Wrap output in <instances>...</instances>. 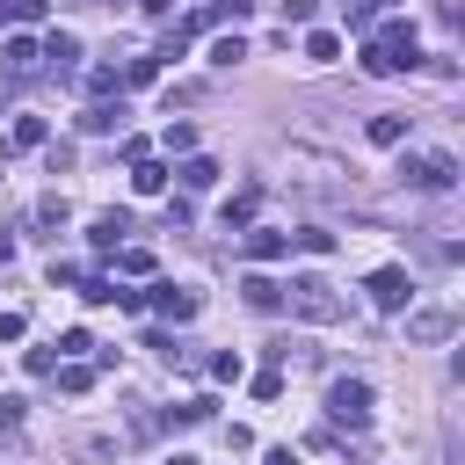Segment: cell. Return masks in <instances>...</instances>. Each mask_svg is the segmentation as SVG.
I'll return each instance as SVG.
<instances>
[{"label":"cell","instance_id":"obj_1","mask_svg":"<svg viewBox=\"0 0 465 465\" xmlns=\"http://www.w3.org/2000/svg\"><path fill=\"white\" fill-rule=\"evenodd\" d=\"M414 65H421V51H414V22L378 15V22L363 29V73H371V80H392V73H414Z\"/></svg>","mask_w":465,"mask_h":465},{"label":"cell","instance_id":"obj_2","mask_svg":"<svg viewBox=\"0 0 465 465\" xmlns=\"http://www.w3.org/2000/svg\"><path fill=\"white\" fill-rule=\"evenodd\" d=\"M283 305H291L305 327H341V320H349V298H341L320 269H298V276L283 283Z\"/></svg>","mask_w":465,"mask_h":465},{"label":"cell","instance_id":"obj_3","mask_svg":"<svg viewBox=\"0 0 465 465\" xmlns=\"http://www.w3.org/2000/svg\"><path fill=\"white\" fill-rule=\"evenodd\" d=\"M400 160H392V174L407 182V189H429V196H450L458 189V160L450 153H407V145H392Z\"/></svg>","mask_w":465,"mask_h":465},{"label":"cell","instance_id":"obj_4","mask_svg":"<svg viewBox=\"0 0 465 465\" xmlns=\"http://www.w3.org/2000/svg\"><path fill=\"white\" fill-rule=\"evenodd\" d=\"M327 421L334 429H363L371 421V385L363 378H334L327 385Z\"/></svg>","mask_w":465,"mask_h":465},{"label":"cell","instance_id":"obj_5","mask_svg":"<svg viewBox=\"0 0 465 465\" xmlns=\"http://www.w3.org/2000/svg\"><path fill=\"white\" fill-rule=\"evenodd\" d=\"M363 291H371V305H378V312H400V305H414V276H407L400 262H392V269H371V283H363Z\"/></svg>","mask_w":465,"mask_h":465},{"label":"cell","instance_id":"obj_6","mask_svg":"<svg viewBox=\"0 0 465 465\" xmlns=\"http://www.w3.org/2000/svg\"><path fill=\"white\" fill-rule=\"evenodd\" d=\"M458 334V312L450 305H414L407 312V341H450Z\"/></svg>","mask_w":465,"mask_h":465},{"label":"cell","instance_id":"obj_7","mask_svg":"<svg viewBox=\"0 0 465 465\" xmlns=\"http://www.w3.org/2000/svg\"><path fill=\"white\" fill-rule=\"evenodd\" d=\"M254 211H262V182H247V189H232V196L218 203V218H225V232H247V225H254Z\"/></svg>","mask_w":465,"mask_h":465},{"label":"cell","instance_id":"obj_8","mask_svg":"<svg viewBox=\"0 0 465 465\" xmlns=\"http://www.w3.org/2000/svg\"><path fill=\"white\" fill-rule=\"evenodd\" d=\"M240 247H247V262H283V254H291V232H276V225H247Z\"/></svg>","mask_w":465,"mask_h":465},{"label":"cell","instance_id":"obj_9","mask_svg":"<svg viewBox=\"0 0 465 465\" xmlns=\"http://www.w3.org/2000/svg\"><path fill=\"white\" fill-rule=\"evenodd\" d=\"M153 312L182 327V320H196V291H182V283H153Z\"/></svg>","mask_w":465,"mask_h":465},{"label":"cell","instance_id":"obj_10","mask_svg":"<svg viewBox=\"0 0 465 465\" xmlns=\"http://www.w3.org/2000/svg\"><path fill=\"white\" fill-rule=\"evenodd\" d=\"M240 298H247L254 312H276V305H283V283L262 276V269H247V276H240Z\"/></svg>","mask_w":465,"mask_h":465},{"label":"cell","instance_id":"obj_11","mask_svg":"<svg viewBox=\"0 0 465 465\" xmlns=\"http://www.w3.org/2000/svg\"><path fill=\"white\" fill-rule=\"evenodd\" d=\"M44 58H51V73L65 80V73L80 65V36H73V29H51V36H44Z\"/></svg>","mask_w":465,"mask_h":465},{"label":"cell","instance_id":"obj_12","mask_svg":"<svg viewBox=\"0 0 465 465\" xmlns=\"http://www.w3.org/2000/svg\"><path fill=\"white\" fill-rule=\"evenodd\" d=\"M363 138H371V145H385V153H392V145H407V116H400V109H378V116H371V124H363Z\"/></svg>","mask_w":465,"mask_h":465},{"label":"cell","instance_id":"obj_13","mask_svg":"<svg viewBox=\"0 0 465 465\" xmlns=\"http://www.w3.org/2000/svg\"><path fill=\"white\" fill-rule=\"evenodd\" d=\"M29 218H36V232H44V240H58V232H65V218H73V203L51 189V196H36V211H29Z\"/></svg>","mask_w":465,"mask_h":465},{"label":"cell","instance_id":"obj_14","mask_svg":"<svg viewBox=\"0 0 465 465\" xmlns=\"http://www.w3.org/2000/svg\"><path fill=\"white\" fill-rule=\"evenodd\" d=\"M36 58H44V51H36L29 36H7V44H0V65H7L15 80H29V73H36Z\"/></svg>","mask_w":465,"mask_h":465},{"label":"cell","instance_id":"obj_15","mask_svg":"<svg viewBox=\"0 0 465 465\" xmlns=\"http://www.w3.org/2000/svg\"><path fill=\"white\" fill-rule=\"evenodd\" d=\"M182 189H211L218 182V160H203V153H182V167H167Z\"/></svg>","mask_w":465,"mask_h":465},{"label":"cell","instance_id":"obj_16","mask_svg":"<svg viewBox=\"0 0 465 465\" xmlns=\"http://www.w3.org/2000/svg\"><path fill=\"white\" fill-rule=\"evenodd\" d=\"M116 124H124V94H116V102H87V109H80V131H94V138H102V131H116Z\"/></svg>","mask_w":465,"mask_h":465},{"label":"cell","instance_id":"obj_17","mask_svg":"<svg viewBox=\"0 0 465 465\" xmlns=\"http://www.w3.org/2000/svg\"><path fill=\"white\" fill-rule=\"evenodd\" d=\"M124 232H131V211H94V247H102V254L124 247Z\"/></svg>","mask_w":465,"mask_h":465},{"label":"cell","instance_id":"obj_18","mask_svg":"<svg viewBox=\"0 0 465 465\" xmlns=\"http://www.w3.org/2000/svg\"><path fill=\"white\" fill-rule=\"evenodd\" d=\"M392 7H400V0H341V22H349V29H371V22L392 15Z\"/></svg>","mask_w":465,"mask_h":465},{"label":"cell","instance_id":"obj_19","mask_svg":"<svg viewBox=\"0 0 465 465\" xmlns=\"http://www.w3.org/2000/svg\"><path fill=\"white\" fill-rule=\"evenodd\" d=\"M131 189H138V196H160V189H167V167H160V160H131Z\"/></svg>","mask_w":465,"mask_h":465},{"label":"cell","instance_id":"obj_20","mask_svg":"<svg viewBox=\"0 0 465 465\" xmlns=\"http://www.w3.org/2000/svg\"><path fill=\"white\" fill-rule=\"evenodd\" d=\"M305 58H312V65H334V58H341V36H334V29H312V36H305Z\"/></svg>","mask_w":465,"mask_h":465},{"label":"cell","instance_id":"obj_21","mask_svg":"<svg viewBox=\"0 0 465 465\" xmlns=\"http://www.w3.org/2000/svg\"><path fill=\"white\" fill-rule=\"evenodd\" d=\"M291 240H298L305 254H334V247H341V232H327V225H298Z\"/></svg>","mask_w":465,"mask_h":465},{"label":"cell","instance_id":"obj_22","mask_svg":"<svg viewBox=\"0 0 465 465\" xmlns=\"http://www.w3.org/2000/svg\"><path fill=\"white\" fill-rule=\"evenodd\" d=\"M58 385H65V392H94V363H80V356H65V371H58Z\"/></svg>","mask_w":465,"mask_h":465},{"label":"cell","instance_id":"obj_23","mask_svg":"<svg viewBox=\"0 0 465 465\" xmlns=\"http://www.w3.org/2000/svg\"><path fill=\"white\" fill-rule=\"evenodd\" d=\"M240 58H247V36H218V44H211V65H218V73L240 65Z\"/></svg>","mask_w":465,"mask_h":465},{"label":"cell","instance_id":"obj_24","mask_svg":"<svg viewBox=\"0 0 465 465\" xmlns=\"http://www.w3.org/2000/svg\"><path fill=\"white\" fill-rule=\"evenodd\" d=\"M87 94H94V102H109V94H124V80H116V65H94V73H87Z\"/></svg>","mask_w":465,"mask_h":465},{"label":"cell","instance_id":"obj_25","mask_svg":"<svg viewBox=\"0 0 465 465\" xmlns=\"http://www.w3.org/2000/svg\"><path fill=\"white\" fill-rule=\"evenodd\" d=\"M116 80H124V87H145V80H160V58H131Z\"/></svg>","mask_w":465,"mask_h":465},{"label":"cell","instance_id":"obj_26","mask_svg":"<svg viewBox=\"0 0 465 465\" xmlns=\"http://www.w3.org/2000/svg\"><path fill=\"white\" fill-rule=\"evenodd\" d=\"M22 414H29V400H15V392H0V436H15V429H22Z\"/></svg>","mask_w":465,"mask_h":465},{"label":"cell","instance_id":"obj_27","mask_svg":"<svg viewBox=\"0 0 465 465\" xmlns=\"http://www.w3.org/2000/svg\"><path fill=\"white\" fill-rule=\"evenodd\" d=\"M240 371H247V363H240V349H225V356H211V378H218V385H232Z\"/></svg>","mask_w":465,"mask_h":465},{"label":"cell","instance_id":"obj_28","mask_svg":"<svg viewBox=\"0 0 465 465\" xmlns=\"http://www.w3.org/2000/svg\"><path fill=\"white\" fill-rule=\"evenodd\" d=\"M73 450H80V458H94V465H102V458H116V436H80V443H73Z\"/></svg>","mask_w":465,"mask_h":465},{"label":"cell","instance_id":"obj_29","mask_svg":"<svg viewBox=\"0 0 465 465\" xmlns=\"http://www.w3.org/2000/svg\"><path fill=\"white\" fill-rule=\"evenodd\" d=\"M7 145H44V116H22V124H15V138H7Z\"/></svg>","mask_w":465,"mask_h":465},{"label":"cell","instance_id":"obj_30","mask_svg":"<svg viewBox=\"0 0 465 465\" xmlns=\"http://www.w3.org/2000/svg\"><path fill=\"white\" fill-rule=\"evenodd\" d=\"M167 153H196V124H167Z\"/></svg>","mask_w":465,"mask_h":465},{"label":"cell","instance_id":"obj_31","mask_svg":"<svg viewBox=\"0 0 465 465\" xmlns=\"http://www.w3.org/2000/svg\"><path fill=\"white\" fill-rule=\"evenodd\" d=\"M87 349H94L87 327H65V334H58V356H87Z\"/></svg>","mask_w":465,"mask_h":465},{"label":"cell","instance_id":"obj_32","mask_svg":"<svg viewBox=\"0 0 465 465\" xmlns=\"http://www.w3.org/2000/svg\"><path fill=\"white\" fill-rule=\"evenodd\" d=\"M312 15H320V0H283V29H291V22H298V29H305V22H312Z\"/></svg>","mask_w":465,"mask_h":465},{"label":"cell","instance_id":"obj_33","mask_svg":"<svg viewBox=\"0 0 465 465\" xmlns=\"http://www.w3.org/2000/svg\"><path fill=\"white\" fill-rule=\"evenodd\" d=\"M124 269L131 276H153V247H124Z\"/></svg>","mask_w":465,"mask_h":465},{"label":"cell","instance_id":"obj_34","mask_svg":"<svg viewBox=\"0 0 465 465\" xmlns=\"http://www.w3.org/2000/svg\"><path fill=\"white\" fill-rule=\"evenodd\" d=\"M22 327H29L22 312H0V341H22Z\"/></svg>","mask_w":465,"mask_h":465},{"label":"cell","instance_id":"obj_35","mask_svg":"<svg viewBox=\"0 0 465 465\" xmlns=\"http://www.w3.org/2000/svg\"><path fill=\"white\" fill-rule=\"evenodd\" d=\"M262 465H298V450H291V443H276V450H262Z\"/></svg>","mask_w":465,"mask_h":465},{"label":"cell","instance_id":"obj_36","mask_svg":"<svg viewBox=\"0 0 465 465\" xmlns=\"http://www.w3.org/2000/svg\"><path fill=\"white\" fill-rule=\"evenodd\" d=\"M0 262H15V232L7 225H0Z\"/></svg>","mask_w":465,"mask_h":465},{"label":"cell","instance_id":"obj_37","mask_svg":"<svg viewBox=\"0 0 465 465\" xmlns=\"http://www.w3.org/2000/svg\"><path fill=\"white\" fill-rule=\"evenodd\" d=\"M167 465H196V458H189V450H174V458H167Z\"/></svg>","mask_w":465,"mask_h":465},{"label":"cell","instance_id":"obj_38","mask_svg":"<svg viewBox=\"0 0 465 465\" xmlns=\"http://www.w3.org/2000/svg\"><path fill=\"white\" fill-rule=\"evenodd\" d=\"M58 7H94V0H58Z\"/></svg>","mask_w":465,"mask_h":465}]
</instances>
